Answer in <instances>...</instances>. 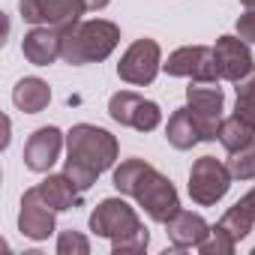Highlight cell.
Instances as JSON below:
<instances>
[{"label":"cell","instance_id":"cell-28","mask_svg":"<svg viewBox=\"0 0 255 255\" xmlns=\"http://www.w3.org/2000/svg\"><path fill=\"white\" fill-rule=\"evenodd\" d=\"M240 3H243L246 9H255V0H240Z\"/></svg>","mask_w":255,"mask_h":255},{"label":"cell","instance_id":"cell-20","mask_svg":"<svg viewBox=\"0 0 255 255\" xmlns=\"http://www.w3.org/2000/svg\"><path fill=\"white\" fill-rule=\"evenodd\" d=\"M219 225L240 243L249 231H252V225H255V219L249 216V210L243 207V204H234V207H228L225 213H222V219H219Z\"/></svg>","mask_w":255,"mask_h":255},{"label":"cell","instance_id":"cell-10","mask_svg":"<svg viewBox=\"0 0 255 255\" xmlns=\"http://www.w3.org/2000/svg\"><path fill=\"white\" fill-rule=\"evenodd\" d=\"M162 69L174 78H192V81H219V66H216V54L207 45H186L168 54V60L162 63Z\"/></svg>","mask_w":255,"mask_h":255},{"label":"cell","instance_id":"cell-15","mask_svg":"<svg viewBox=\"0 0 255 255\" xmlns=\"http://www.w3.org/2000/svg\"><path fill=\"white\" fill-rule=\"evenodd\" d=\"M165 228H168L171 246H177V249L198 246V243L207 237V231H210V225L204 222V216H198V213H192V210H177V213L165 222Z\"/></svg>","mask_w":255,"mask_h":255},{"label":"cell","instance_id":"cell-14","mask_svg":"<svg viewBox=\"0 0 255 255\" xmlns=\"http://www.w3.org/2000/svg\"><path fill=\"white\" fill-rule=\"evenodd\" d=\"M21 51L33 66H48L60 57L63 51V30L54 27H33L21 39Z\"/></svg>","mask_w":255,"mask_h":255},{"label":"cell","instance_id":"cell-17","mask_svg":"<svg viewBox=\"0 0 255 255\" xmlns=\"http://www.w3.org/2000/svg\"><path fill=\"white\" fill-rule=\"evenodd\" d=\"M165 138H168V144H171V147H177V150H189V147H195L198 141H204V135H201V126H198L195 114L189 111V105L177 108V111L168 117Z\"/></svg>","mask_w":255,"mask_h":255},{"label":"cell","instance_id":"cell-22","mask_svg":"<svg viewBox=\"0 0 255 255\" xmlns=\"http://www.w3.org/2000/svg\"><path fill=\"white\" fill-rule=\"evenodd\" d=\"M234 246H237V240L216 222V225H210V231H207V237L198 243V249L204 252V255H231L234 252Z\"/></svg>","mask_w":255,"mask_h":255},{"label":"cell","instance_id":"cell-9","mask_svg":"<svg viewBox=\"0 0 255 255\" xmlns=\"http://www.w3.org/2000/svg\"><path fill=\"white\" fill-rule=\"evenodd\" d=\"M159 69H162V51H159L156 39H135L129 48H126V54L120 57V63H117L120 81L135 84V87L150 84Z\"/></svg>","mask_w":255,"mask_h":255},{"label":"cell","instance_id":"cell-8","mask_svg":"<svg viewBox=\"0 0 255 255\" xmlns=\"http://www.w3.org/2000/svg\"><path fill=\"white\" fill-rule=\"evenodd\" d=\"M186 105L195 114L198 126H201V135L204 141L219 138V126H222V105L225 96L216 87V81H192L186 87Z\"/></svg>","mask_w":255,"mask_h":255},{"label":"cell","instance_id":"cell-1","mask_svg":"<svg viewBox=\"0 0 255 255\" xmlns=\"http://www.w3.org/2000/svg\"><path fill=\"white\" fill-rule=\"evenodd\" d=\"M114 186L123 195H132L153 222L165 225L180 210V198H177V189L171 186V180L162 177L144 159H123L114 168Z\"/></svg>","mask_w":255,"mask_h":255},{"label":"cell","instance_id":"cell-3","mask_svg":"<svg viewBox=\"0 0 255 255\" xmlns=\"http://www.w3.org/2000/svg\"><path fill=\"white\" fill-rule=\"evenodd\" d=\"M90 231L96 237H108L111 249L120 252H144L150 243L147 228L141 225L138 213L123 198H105L90 213Z\"/></svg>","mask_w":255,"mask_h":255},{"label":"cell","instance_id":"cell-26","mask_svg":"<svg viewBox=\"0 0 255 255\" xmlns=\"http://www.w3.org/2000/svg\"><path fill=\"white\" fill-rule=\"evenodd\" d=\"M237 204H243V207L249 210V216L255 219V186H252V189H249V192H246V195H243V198L237 201Z\"/></svg>","mask_w":255,"mask_h":255},{"label":"cell","instance_id":"cell-2","mask_svg":"<svg viewBox=\"0 0 255 255\" xmlns=\"http://www.w3.org/2000/svg\"><path fill=\"white\" fill-rule=\"evenodd\" d=\"M66 174L87 192L102 171H108L117 162V138L108 129L90 123H78L66 132Z\"/></svg>","mask_w":255,"mask_h":255},{"label":"cell","instance_id":"cell-6","mask_svg":"<svg viewBox=\"0 0 255 255\" xmlns=\"http://www.w3.org/2000/svg\"><path fill=\"white\" fill-rule=\"evenodd\" d=\"M108 114L114 123L120 126H129V129H138V132H153L156 126L162 123V111L156 102L132 93V90H120L108 99Z\"/></svg>","mask_w":255,"mask_h":255},{"label":"cell","instance_id":"cell-23","mask_svg":"<svg viewBox=\"0 0 255 255\" xmlns=\"http://www.w3.org/2000/svg\"><path fill=\"white\" fill-rule=\"evenodd\" d=\"M228 171H231L234 180H255V141H249L246 147L231 153Z\"/></svg>","mask_w":255,"mask_h":255},{"label":"cell","instance_id":"cell-25","mask_svg":"<svg viewBox=\"0 0 255 255\" xmlns=\"http://www.w3.org/2000/svg\"><path fill=\"white\" fill-rule=\"evenodd\" d=\"M237 36L255 45V9H249L246 15L237 18Z\"/></svg>","mask_w":255,"mask_h":255},{"label":"cell","instance_id":"cell-24","mask_svg":"<svg viewBox=\"0 0 255 255\" xmlns=\"http://www.w3.org/2000/svg\"><path fill=\"white\" fill-rule=\"evenodd\" d=\"M57 252L60 255H87L90 252V240L81 234V231H63L57 237Z\"/></svg>","mask_w":255,"mask_h":255},{"label":"cell","instance_id":"cell-12","mask_svg":"<svg viewBox=\"0 0 255 255\" xmlns=\"http://www.w3.org/2000/svg\"><path fill=\"white\" fill-rule=\"evenodd\" d=\"M213 54H216V66H219V75L225 81H240L246 78L255 63H252V51L246 45V39L240 36H219L216 45H213Z\"/></svg>","mask_w":255,"mask_h":255},{"label":"cell","instance_id":"cell-29","mask_svg":"<svg viewBox=\"0 0 255 255\" xmlns=\"http://www.w3.org/2000/svg\"><path fill=\"white\" fill-rule=\"evenodd\" d=\"M252 255H255V249H252Z\"/></svg>","mask_w":255,"mask_h":255},{"label":"cell","instance_id":"cell-21","mask_svg":"<svg viewBox=\"0 0 255 255\" xmlns=\"http://www.w3.org/2000/svg\"><path fill=\"white\" fill-rule=\"evenodd\" d=\"M234 114L249 120L255 126V69L237 81V105H234Z\"/></svg>","mask_w":255,"mask_h":255},{"label":"cell","instance_id":"cell-11","mask_svg":"<svg viewBox=\"0 0 255 255\" xmlns=\"http://www.w3.org/2000/svg\"><path fill=\"white\" fill-rule=\"evenodd\" d=\"M54 207L45 201V195L39 192V186L27 189L21 198V213H18V228L24 237L30 240H45L54 231Z\"/></svg>","mask_w":255,"mask_h":255},{"label":"cell","instance_id":"cell-16","mask_svg":"<svg viewBox=\"0 0 255 255\" xmlns=\"http://www.w3.org/2000/svg\"><path fill=\"white\" fill-rule=\"evenodd\" d=\"M39 192L45 195V201L54 207V210H75L81 207L84 201V189L63 171V174H48L42 183H39Z\"/></svg>","mask_w":255,"mask_h":255},{"label":"cell","instance_id":"cell-7","mask_svg":"<svg viewBox=\"0 0 255 255\" xmlns=\"http://www.w3.org/2000/svg\"><path fill=\"white\" fill-rule=\"evenodd\" d=\"M18 12L27 24L66 30L81 21L87 6H84V0H21Z\"/></svg>","mask_w":255,"mask_h":255},{"label":"cell","instance_id":"cell-4","mask_svg":"<svg viewBox=\"0 0 255 255\" xmlns=\"http://www.w3.org/2000/svg\"><path fill=\"white\" fill-rule=\"evenodd\" d=\"M120 42V27L102 18L93 21H78L63 30V51L60 57L69 66H84V63H99L105 60Z\"/></svg>","mask_w":255,"mask_h":255},{"label":"cell","instance_id":"cell-5","mask_svg":"<svg viewBox=\"0 0 255 255\" xmlns=\"http://www.w3.org/2000/svg\"><path fill=\"white\" fill-rule=\"evenodd\" d=\"M231 186V171L228 165H222L216 156H201L192 162V171H189V195L195 204L201 207H210L216 201L225 198Z\"/></svg>","mask_w":255,"mask_h":255},{"label":"cell","instance_id":"cell-19","mask_svg":"<svg viewBox=\"0 0 255 255\" xmlns=\"http://www.w3.org/2000/svg\"><path fill=\"white\" fill-rule=\"evenodd\" d=\"M219 141H222V147H225L228 153H234V150L246 147L249 141H255V126H252L249 120L231 114V117H225L222 126H219Z\"/></svg>","mask_w":255,"mask_h":255},{"label":"cell","instance_id":"cell-27","mask_svg":"<svg viewBox=\"0 0 255 255\" xmlns=\"http://www.w3.org/2000/svg\"><path fill=\"white\" fill-rule=\"evenodd\" d=\"M108 3H111V0H84V6H87V9H93V12H99V9H105Z\"/></svg>","mask_w":255,"mask_h":255},{"label":"cell","instance_id":"cell-13","mask_svg":"<svg viewBox=\"0 0 255 255\" xmlns=\"http://www.w3.org/2000/svg\"><path fill=\"white\" fill-rule=\"evenodd\" d=\"M63 138H66V135L57 129V126H42V129H36V132L27 138V144H24V165H27L30 171L45 174V171L57 162L60 147H63Z\"/></svg>","mask_w":255,"mask_h":255},{"label":"cell","instance_id":"cell-18","mask_svg":"<svg viewBox=\"0 0 255 255\" xmlns=\"http://www.w3.org/2000/svg\"><path fill=\"white\" fill-rule=\"evenodd\" d=\"M12 102L18 111L24 114H39L42 108H48L51 102V87L42 78H21L12 87Z\"/></svg>","mask_w":255,"mask_h":255}]
</instances>
